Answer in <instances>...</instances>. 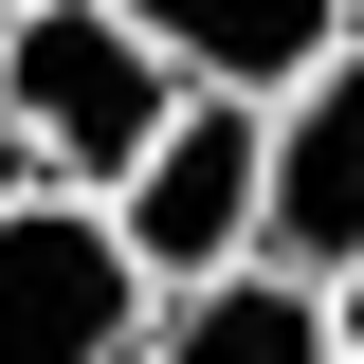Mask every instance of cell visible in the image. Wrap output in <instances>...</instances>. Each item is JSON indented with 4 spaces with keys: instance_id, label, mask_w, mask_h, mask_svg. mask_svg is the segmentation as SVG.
Masks as SVG:
<instances>
[{
    "instance_id": "1",
    "label": "cell",
    "mask_w": 364,
    "mask_h": 364,
    "mask_svg": "<svg viewBox=\"0 0 364 364\" xmlns=\"http://www.w3.org/2000/svg\"><path fill=\"white\" fill-rule=\"evenodd\" d=\"M182 128V73L109 18V0H55V18H0V146L37 164V200H128V164Z\"/></svg>"
},
{
    "instance_id": "2",
    "label": "cell",
    "mask_w": 364,
    "mask_h": 364,
    "mask_svg": "<svg viewBox=\"0 0 364 364\" xmlns=\"http://www.w3.org/2000/svg\"><path fill=\"white\" fill-rule=\"evenodd\" d=\"M109 237H128L146 310H164V291H219V273H255V109H237V91H182V128L128 164Z\"/></svg>"
},
{
    "instance_id": "3",
    "label": "cell",
    "mask_w": 364,
    "mask_h": 364,
    "mask_svg": "<svg viewBox=\"0 0 364 364\" xmlns=\"http://www.w3.org/2000/svg\"><path fill=\"white\" fill-rule=\"evenodd\" d=\"M255 255L273 273H364V37L328 55L310 91H273L255 109Z\"/></svg>"
},
{
    "instance_id": "4",
    "label": "cell",
    "mask_w": 364,
    "mask_h": 364,
    "mask_svg": "<svg viewBox=\"0 0 364 364\" xmlns=\"http://www.w3.org/2000/svg\"><path fill=\"white\" fill-rule=\"evenodd\" d=\"M0 364H146V273L91 200L0 219Z\"/></svg>"
},
{
    "instance_id": "5",
    "label": "cell",
    "mask_w": 364,
    "mask_h": 364,
    "mask_svg": "<svg viewBox=\"0 0 364 364\" xmlns=\"http://www.w3.org/2000/svg\"><path fill=\"white\" fill-rule=\"evenodd\" d=\"M146 55H164L182 91H237V109H273V91H310L328 55L364 37V0H109Z\"/></svg>"
},
{
    "instance_id": "6",
    "label": "cell",
    "mask_w": 364,
    "mask_h": 364,
    "mask_svg": "<svg viewBox=\"0 0 364 364\" xmlns=\"http://www.w3.org/2000/svg\"><path fill=\"white\" fill-rule=\"evenodd\" d=\"M146 364H346V328H328L310 273H219V291H164L146 310Z\"/></svg>"
},
{
    "instance_id": "7",
    "label": "cell",
    "mask_w": 364,
    "mask_h": 364,
    "mask_svg": "<svg viewBox=\"0 0 364 364\" xmlns=\"http://www.w3.org/2000/svg\"><path fill=\"white\" fill-rule=\"evenodd\" d=\"M328 328H346V364H364V273H328Z\"/></svg>"
},
{
    "instance_id": "8",
    "label": "cell",
    "mask_w": 364,
    "mask_h": 364,
    "mask_svg": "<svg viewBox=\"0 0 364 364\" xmlns=\"http://www.w3.org/2000/svg\"><path fill=\"white\" fill-rule=\"evenodd\" d=\"M18 200H37V164H18V146H0V219H18Z\"/></svg>"
},
{
    "instance_id": "9",
    "label": "cell",
    "mask_w": 364,
    "mask_h": 364,
    "mask_svg": "<svg viewBox=\"0 0 364 364\" xmlns=\"http://www.w3.org/2000/svg\"><path fill=\"white\" fill-rule=\"evenodd\" d=\"M0 18H55V0H0Z\"/></svg>"
}]
</instances>
